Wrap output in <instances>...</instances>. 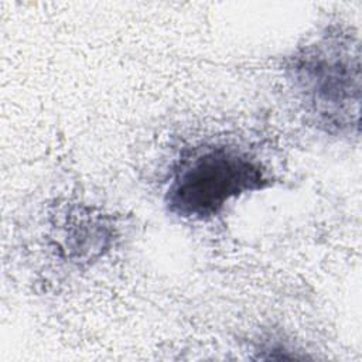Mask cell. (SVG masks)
<instances>
[{
	"instance_id": "6da1fadb",
	"label": "cell",
	"mask_w": 362,
	"mask_h": 362,
	"mask_svg": "<svg viewBox=\"0 0 362 362\" xmlns=\"http://www.w3.org/2000/svg\"><path fill=\"white\" fill-rule=\"evenodd\" d=\"M286 79L313 124L329 134L358 127L359 44L342 28H329L288 57Z\"/></svg>"
},
{
	"instance_id": "7a4b0ae2",
	"label": "cell",
	"mask_w": 362,
	"mask_h": 362,
	"mask_svg": "<svg viewBox=\"0 0 362 362\" xmlns=\"http://www.w3.org/2000/svg\"><path fill=\"white\" fill-rule=\"evenodd\" d=\"M270 184V170L253 153L229 143H206L177 161L164 202L178 218L206 221L221 214L232 199Z\"/></svg>"
}]
</instances>
